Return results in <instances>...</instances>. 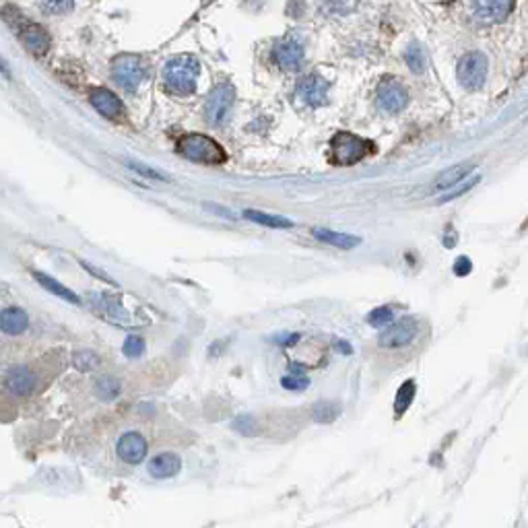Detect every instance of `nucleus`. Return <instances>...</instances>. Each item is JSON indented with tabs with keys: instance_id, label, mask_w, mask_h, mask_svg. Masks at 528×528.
<instances>
[{
	"instance_id": "f257e3e1",
	"label": "nucleus",
	"mask_w": 528,
	"mask_h": 528,
	"mask_svg": "<svg viewBox=\"0 0 528 528\" xmlns=\"http://www.w3.org/2000/svg\"><path fill=\"white\" fill-rule=\"evenodd\" d=\"M177 151L179 155H184L186 159L194 161V163H205V166H221L227 161V153L225 149L215 143L213 138L205 136V134H184L177 141Z\"/></svg>"
},
{
	"instance_id": "f03ea898",
	"label": "nucleus",
	"mask_w": 528,
	"mask_h": 528,
	"mask_svg": "<svg viewBox=\"0 0 528 528\" xmlns=\"http://www.w3.org/2000/svg\"><path fill=\"white\" fill-rule=\"evenodd\" d=\"M198 72H200V62L190 54H184L168 62L163 70V81L170 91H174L177 95H190L196 87Z\"/></svg>"
},
{
	"instance_id": "7ed1b4c3",
	"label": "nucleus",
	"mask_w": 528,
	"mask_h": 528,
	"mask_svg": "<svg viewBox=\"0 0 528 528\" xmlns=\"http://www.w3.org/2000/svg\"><path fill=\"white\" fill-rule=\"evenodd\" d=\"M330 149H333V161L341 168H347L365 159L367 153L374 149V145L353 132H337L330 141Z\"/></svg>"
},
{
	"instance_id": "20e7f679",
	"label": "nucleus",
	"mask_w": 528,
	"mask_h": 528,
	"mask_svg": "<svg viewBox=\"0 0 528 528\" xmlns=\"http://www.w3.org/2000/svg\"><path fill=\"white\" fill-rule=\"evenodd\" d=\"M417 335H419V322L411 316H405L384 326V330L378 337V345L382 349H401V347L411 345L417 339Z\"/></svg>"
},
{
	"instance_id": "39448f33",
	"label": "nucleus",
	"mask_w": 528,
	"mask_h": 528,
	"mask_svg": "<svg viewBox=\"0 0 528 528\" xmlns=\"http://www.w3.org/2000/svg\"><path fill=\"white\" fill-rule=\"evenodd\" d=\"M487 70H489V62L485 58V54L469 52L458 60V70H456L458 83L469 91H479L487 81Z\"/></svg>"
},
{
	"instance_id": "423d86ee",
	"label": "nucleus",
	"mask_w": 528,
	"mask_h": 528,
	"mask_svg": "<svg viewBox=\"0 0 528 528\" xmlns=\"http://www.w3.org/2000/svg\"><path fill=\"white\" fill-rule=\"evenodd\" d=\"M409 106V91L407 87L397 79H386L378 87V108L384 114H401Z\"/></svg>"
},
{
	"instance_id": "0eeeda50",
	"label": "nucleus",
	"mask_w": 528,
	"mask_h": 528,
	"mask_svg": "<svg viewBox=\"0 0 528 528\" xmlns=\"http://www.w3.org/2000/svg\"><path fill=\"white\" fill-rule=\"evenodd\" d=\"M234 106V87L227 83H221L213 89L205 104V118L211 126H221L230 118V110Z\"/></svg>"
},
{
	"instance_id": "6e6552de",
	"label": "nucleus",
	"mask_w": 528,
	"mask_h": 528,
	"mask_svg": "<svg viewBox=\"0 0 528 528\" xmlns=\"http://www.w3.org/2000/svg\"><path fill=\"white\" fill-rule=\"evenodd\" d=\"M4 388L10 397H31L38 388V371L29 365L13 367L4 378Z\"/></svg>"
},
{
	"instance_id": "1a4fd4ad",
	"label": "nucleus",
	"mask_w": 528,
	"mask_h": 528,
	"mask_svg": "<svg viewBox=\"0 0 528 528\" xmlns=\"http://www.w3.org/2000/svg\"><path fill=\"white\" fill-rule=\"evenodd\" d=\"M147 450H149L147 440L138 431H126V433H122L116 444L118 458L122 463H126V465H138V463H143L145 456H147Z\"/></svg>"
},
{
	"instance_id": "9d476101",
	"label": "nucleus",
	"mask_w": 528,
	"mask_h": 528,
	"mask_svg": "<svg viewBox=\"0 0 528 528\" xmlns=\"http://www.w3.org/2000/svg\"><path fill=\"white\" fill-rule=\"evenodd\" d=\"M514 10V0H474L472 17L479 23H502Z\"/></svg>"
},
{
	"instance_id": "9b49d317",
	"label": "nucleus",
	"mask_w": 528,
	"mask_h": 528,
	"mask_svg": "<svg viewBox=\"0 0 528 528\" xmlns=\"http://www.w3.org/2000/svg\"><path fill=\"white\" fill-rule=\"evenodd\" d=\"M114 77L124 89L132 91L145 79V66L136 56H120L114 60Z\"/></svg>"
},
{
	"instance_id": "f8f14e48",
	"label": "nucleus",
	"mask_w": 528,
	"mask_h": 528,
	"mask_svg": "<svg viewBox=\"0 0 528 528\" xmlns=\"http://www.w3.org/2000/svg\"><path fill=\"white\" fill-rule=\"evenodd\" d=\"M297 95L307 106H322L328 99V83L318 74H310V77L301 79V83L297 87Z\"/></svg>"
},
{
	"instance_id": "ddd939ff",
	"label": "nucleus",
	"mask_w": 528,
	"mask_h": 528,
	"mask_svg": "<svg viewBox=\"0 0 528 528\" xmlns=\"http://www.w3.org/2000/svg\"><path fill=\"white\" fill-rule=\"evenodd\" d=\"M273 58L275 62L285 68V70H295L303 64V58H305V52H303V46L297 42V40H283L281 44H277L275 52H273Z\"/></svg>"
},
{
	"instance_id": "4468645a",
	"label": "nucleus",
	"mask_w": 528,
	"mask_h": 528,
	"mask_svg": "<svg viewBox=\"0 0 528 528\" xmlns=\"http://www.w3.org/2000/svg\"><path fill=\"white\" fill-rule=\"evenodd\" d=\"M29 328V316L21 307L0 310V333L6 337H19Z\"/></svg>"
},
{
	"instance_id": "2eb2a0df",
	"label": "nucleus",
	"mask_w": 528,
	"mask_h": 528,
	"mask_svg": "<svg viewBox=\"0 0 528 528\" xmlns=\"http://www.w3.org/2000/svg\"><path fill=\"white\" fill-rule=\"evenodd\" d=\"M19 38H21V42H23L31 52H35V54H44V52L50 48V38H48V33H46L40 25H35V23L23 21V23L19 25Z\"/></svg>"
},
{
	"instance_id": "dca6fc26",
	"label": "nucleus",
	"mask_w": 528,
	"mask_h": 528,
	"mask_svg": "<svg viewBox=\"0 0 528 528\" xmlns=\"http://www.w3.org/2000/svg\"><path fill=\"white\" fill-rule=\"evenodd\" d=\"M89 99L102 116L110 118V120H116V118L122 116V102L110 89H91Z\"/></svg>"
},
{
	"instance_id": "f3484780",
	"label": "nucleus",
	"mask_w": 528,
	"mask_h": 528,
	"mask_svg": "<svg viewBox=\"0 0 528 528\" xmlns=\"http://www.w3.org/2000/svg\"><path fill=\"white\" fill-rule=\"evenodd\" d=\"M182 470V461L174 452H161L149 463V472L155 479H172Z\"/></svg>"
},
{
	"instance_id": "a211bd4d",
	"label": "nucleus",
	"mask_w": 528,
	"mask_h": 528,
	"mask_svg": "<svg viewBox=\"0 0 528 528\" xmlns=\"http://www.w3.org/2000/svg\"><path fill=\"white\" fill-rule=\"evenodd\" d=\"M312 235L316 239H320L322 243H330L333 248L339 250H353L361 243V237L353 234H345V232H335V230H324V227H316L312 230Z\"/></svg>"
},
{
	"instance_id": "6ab92c4d",
	"label": "nucleus",
	"mask_w": 528,
	"mask_h": 528,
	"mask_svg": "<svg viewBox=\"0 0 528 528\" xmlns=\"http://www.w3.org/2000/svg\"><path fill=\"white\" fill-rule=\"evenodd\" d=\"M472 170H474V163H458V166H452V168L444 170L440 176L435 177V190H450L452 186L467 179Z\"/></svg>"
},
{
	"instance_id": "aec40b11",
	"label": "nucleus",
	"mask_w": 528,
	"mask_h": 528,
	"mask_svg": "<svg viewBox=\"0 0 528 528\" xmlns=\"http://www.w3.org/2000/svg\"><path fill=\"white\" fill-rule=\"evenodd\" d=\"M243 217L258 223V225H264V227H271V230H291L295 223L287 217H281V215H273V213H262V211H254V209H248L243 211Z\"/></svg>"
},
{
	"instance_id": "412c9836",
	"label": "nucleus",
	"mask_w": 528,
	"mask_h": 528,
	"mask_svg": "<svg viewBox=\"0 0 528 528\" xmlns=\"http://www.w3.org/2000/svg\"><path fill=\"white\" fill-rule=\"evenodd\" d=\"M33 279H35L44 289H48L50 294H54L56 297H60V299H66V301H70V303H79V301H81L74 291H70L68 287H64L60 281H56L54 277H50V275H46V273L33 271Z\"/></svg>"
},
{
	"instance_id": "4be33fe9",
	"label": "nucleus",
	"mask_w": 528,
	"mask_h": 528,
	"mask_svg": "<svg viewBox=\"0 0 528 528\" xmlns=\"http://www.w3.org/2000/svg\"><path fill=\"white\" fill-rule=\"evenodd\" d=\"M415 392H417V384L413 380H407L399 390H397V399H394V417H403L409 411V407L415 401Z\"/></svg>"
},
{
	"instance_id": "5701e85b",
	"label": "nucleus",
	"mask_w": 528,
	"mask_h": 528,
	"mask_svg": "<svg viewBox=\"0 0 528 528\" xmlns=\"http://www.w3.org/2000/svg\"><path fill=\"white\" fill-rule=\"evenodd\" d=\"M339 415H341V407L337 403H328V401H322L312 409V419L316 423H333Z\"/></svg>"
},
{
	"instance_id": "b1692460",
	"label": "nucleus",
	"mask_w": 528,
	"mask_h": 528,
	"mask_svg": "<svg viewBox=\"0 0 528 528\" xmlns=\"http://www.w3.org/2000/svg\"><path fill=\"white\" fill-rule=\"evenodd\" d=\"M95 390H97V397L102 401H114L118 394H120V382L112 376H106V378H99L97 384H95Z\"/></svg>"
},
{
	"instance_id": "393cba45",
	"label": "nucleus",
	"mask_w": 528,
	"mask_h": 528,
	"mask_svg": "<svg viewBox=\"0 0 528 528\" xmlns=\"http://www.w3.org/2000/svg\"><path fill=\"white\" fill-rule=\"evenodd\" d=\"M479 182H481V176H472V177H467V179H463L461 184L452 186V188H450V192H444V196L440 198V202H450V200L461 198L463 194L470 192V190H472Z\"/></svg>"
},
{
	"instance_id": "a878e982",
	"label": "nucleus",
	"mask_w": 528,
	"mask_h": 528,
	"mask_svg": "<svg viewBox=\"0 0 528 528\" xmlns=\"http://www.w3.org/2000/svg\"><path fill=\"white\" fill-rule=\"evenodd\" d=\"M405 62H407V66L411 68V72H415V74H423L425 72V54H423V50L417 44H411L409 50L405 52Z\"/></svg>"
},
{
	"instance_id": "bb28decb",
	"label": "nucleus",
	"mask_w": 528,
	"mask_h": 528,
	"mask_svg": "<svg viewBox=\"0 0 528 528\" xmlns=\"http://www.w3.org/2000/svg\"><path fill=\"white\" fill-rule=\"evenodd\" d=\"M392 320H394V314H392V310H390L388 305L376 307V310H371V312L367 314V322H369V326H374V328H384V326H388Z\"/></svg>"
},
{
	"instance_id": "cd10ccee",
	"label": "nucleus",
	"mask_w": 528,
	"mask_h": 528,
	"mask_svg": "<svg viewBox=\"0 0 528 528\" xmlns=\"http://www.w3.org/2000/svg\"><path fill=\"white\" fill-rule=\"evenodd\" d=\"M72 363L77 369H83V371H91L99 365V357L93 351H77L72 355Z\"/></svg>"
},
{
	"instance_id": "c85d7f7f",
	"label": "nucleus",
	"mask_w": 528,
	"mask_h": 528,
	"mask_svg": "<svg viewBox=\"0 0 528 528\" xmlns=\"http://www.w3.org/2000/svg\"><path fill=\"white\" fill-rule=\"evenodd\" d=\"M126 166H128L130 170H134L136 174L147 177V179H155V182H168V179H170L168 174H163V172H159V170H155V168H149V166H145V163H141V161H126Z\"/></svg>"
},
{
	"instance_id": "c756f323",
	"label": "nucleus",
	"mask_w": 528,
	"mask_h": 528,
	"mask_svg": "<svg viewBox=\"0 0 528 528\" xmlns=\"http://www.w3.org/2000/svg\"><path fill=\"white\" fill-rule=\"evenodd\" d=\"M283 388L285 390H291V392H303L307 386H310V380L301 374V371H291L289 376H285L281 380Z\"/></svg>"
},
{
	"instance_id": "7c9ffc66",
	"label": "nucleus",
	"mask_w": 528,
	"mask_h": 528,
	"mask_svg": "<svg viewBox=\"0 0 528 528\" xmlns=\"http://www.w3.org/2000/svg\"><path fill=\"white\" fill-rule=\"evenodd\" d=\"M357 0H324L322 2V10L326 15H345L353 10Z\"/></svg>"
},
{
	"instance_id": "2f4dec72",
	"label": "nucleus",
	"mask_w": 528,
	"mask_h": 528,
	"mask_svg": "<svg viewBox=\"0 0 528 528\" xmlns=\"http://www.w3.org/2000/svg\"><path fill=\"white\" fill-rule=\"evenodd\" d=\"M145 347H147L145 339L138 337V335H132V337H128L124 341V355L130 357V359H136V357H141L145 353Z\"/></svg>"
},
{
	"instance_id": "473e14b6",
	"label": "nucleus",
	"mask_w": 528,
	"mask_h": 528,
	"mask_svg": "<svg viewBox=\"0 0 528 528\" xmlns=\"http://www.w3.org/2000/svg\"><path fill=\"white\" fill-rule=\"evenodd\" d=\"M234 427L239 431V433H246V435H254L256 431V421L252 415H239L234 421Z\"/></svg>"
},
{
	"instance_id": "72a5a7b5",
	"label": "nucleus",
	"mask_w": 528,
	"mask_h": 528,
	"mask_svg": "<svg viewBox=\"0 0 528 528\" xmlns=\"http://www.w3.org/2000/svg\"><path fill=\"white\" fill-rule=\"evenodd\" d=\"M70 6H72V0H42V8L52 15L66 13V10H70Z\"/></svg>"
},
{
	"instance_id": "f704fd0d",
	"label": "nucleus",
	"mask_w": 528,
	"mask_h": 528,
	"mask_svg": "<svg viewBox=\"0 0 528 528\" xmlns=\"http://www.w3.org/2000/svg\"><path fill=\"white\" fill-rule=\"evenodd\" d=\"M470 269H472V264H470V260L467 256H461V258H456V262H454V273L458 275V277H465V275H469Z\"/></svg>"
},
{
	"instance_id": "c9c22d12",
	"label": "nucleus",
	"mask_w": 528,
	"mask_h": 528,
	"mask_svg": "<svg viewBox=\"0 0 528 528\" xmlns=\"http://www.w3.org/2000/svg\"><path fill=\"white\" fill-rule=\"evenodd\" d=\"M297 341H299V335H289V337H285V339H283V345H285V347H291V345L297 343Z\"/></svg>"
},
{
	"instance_id": "e433bc0d",
	"label": "nucleus",
	"mask_w": 528,
	"mask_h": 528,
	"mask_svg": "<svg viewBox=\"0 0 528 528\" xmlns=\"http://www.w3.org/2000/svg\"><path fill=\"white\" fill-rule=\"evenodd\" d=\"M0 74H4L6 79H10V70H8V66H6V62L0 58Z\"/></svg>"
},
{
	"instance_id": "4c0bfd02",
	"label": "nucleus",
	"mask_w": 528,
	"mask_h": 528,
	"mask_svg": "<svg viewBox=\"0 0 528 528\" xmlns=\"http://www.w3.org/2000/svg\"><path fill=\"white\" fill-rule=\"evenodd\" d=\"M339 349H341L343 353H353L351 345H349V343H339Z\"/></svg>"
}]
</instances>
